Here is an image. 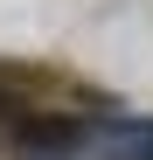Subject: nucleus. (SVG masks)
<instances>
[{
  "instance_id": "nucleus-1",
  "label": "nucleus",
  "mask_w": 153,
  "mask_h": 160,
  "mask_svg": "<svg viewBox=\"0 0 153 160\" xmlns=\"http://www.w3.org/2000/svg\"><path fill=\"white\" fill-rule=\"evenodd\" d=\"M0 112H14V91H7V84H0Z\"/></svg>"
}]
</instances>
